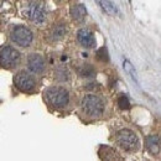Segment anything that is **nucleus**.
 Here are the masks:
<instances>
[{
    "instance_id": "f3484780",
    "label": "nucleus",
    "mask_w": 161,
    "mask_h": 161,
    "mask_svg": "<svg viewBox=\"0 0 161 161\" xmlns=\"http://www.w3.org/2000/svg\"><path fill=\"white\" fill-rule=\"evenodd\" d=\"M118 105H119L120 109H129L130 108V102L128 99V97L124 96V94L119 96V98H118Z\"/></svg>"
},
{
    "instance_id": "f03ea898",
    "label": "nucleus",
    "mask_w": 161,
    "mask_h": 161,
    "mask_svg": "<svg viewBox=\"0 0 161 161\" xmlns=\"http://www.w3.org/2000/svg\"><path fill=\"white\" fill-rule=\"evenodd\" d=\"M82 109L83 112L92 118H98L101 117L104 112V102L101 97L96 94H87L82 99Z\"/></svg>"
},
{
    "instance_id": "dca6fc26",
    "label": "nucleus",
    "mask_w": 161,
    "mask_h": 161,
    "mask_svg": "<svg viewBox=\"0 0 161 161\" xmlns=\"http://www.w3.org/2000/svg\"><path fill=\"white\" fill-rule=\"evenodd\" d=\"M80 75L82 77H92L94 75V69L89 64H83L80 69Z\"/></svg>"
},
{
    "instance_id": "20e7f679",
    "label": "nucleus",
    "mask_w": 161,
    "mask_h": 161,
    "mask_svg": "<svg viewBox=\"0 0 161 161\" xmlns=\"http://www.w3.org/2000/svg\"><path fill=\"white\" fill-rule=\"evenodd\" d=\"M0 61H1V66L3 68L10 69L16 67L21 61V55L20 52L14 48L13 46L9 45H4L0 48Z\"/></svg>"
},
{
    "instance_id": "a211bd4d",
    "label": "nucleus",
    "mask_w": 161,
    "mask_h": 161,
    "mask_svg": "<svg viewBox=\"0 0 161 161\" xmlns=\"http://www.w3.org/2000/svg\"><path fill=\"white\" fill-rule=\"evenodd\" d=\"M97 57L98 60L103 61V62H108L109 61V57H108V51L105 47H102L97 51Z\"/></svg>"
},
{
    "instance_id": "39448f33",
    "label": "nucleus",
    "mask_w": 161,
    "mask_h": 161,
    "mask_svg": "<svg viewBox=\"0 0 161 161\" xmlns=\"http://www.w3.org/2000/svg\"><path fill=\"white\" fill-rule=\"evenodd\" d=\"M25 15L30 21H32L34 24H43L46 21V8L45 5L40 1H31L27 4L26 9H25Z\"/></svg>"
},
{
    "instance_id": "6e6552de",
    "label": "nucleus",
    "mask_w": 161,
    "mask_h": 161,
    "mask_svg": "<svg viewBox=\"0 0 161 161\" xmlns=\"http://www.w3.org/2000/svg\"><path fill=\"white\" fill-rule=\"evenodd\" d=\"M27 67L29 69L35 73V75H40L43 72L45 69V62H43V58L41 57L40 55L37 53H31L27 57Z\"/></svg>"
},
{
    "instance_id": "7ed1b4c3",
    "label": "nucleus",
    "mask_w": 161,
    "mask_h": 161,
    "mask_svg": "<svg viewBox=\"0 0 161 161\" xmlns=\"http://www.w3.org/2000/svg\"><path fill=\"white\" fill-rule=\"evenodd\" d=\"M115 142L119 145L125 151L133 153L135 150H138L139 147V139L136 136V134L134 131H131L130 129H121L115 135Z\"/></svg>"
},
{
    "instance_id": "0eeeda50",
    "label": "nucleus",
    "mask_w": 161,
    "mask_h": 161,
    "mask_svg": "<svg viewBox=\"0 0 161 161\" xmlns=\"http://www.w3.org/2000/svg\"><path fill=\"white\" fill-rule=\"evenodd\" d=\"M14 83L16 86V88L24 92V93H32L36 88V80L35 78L29 75L25 71H21L19 73L15 75L14 77Z\"/></svg>"
},
{
    "instance_id": "4468645a",
    "label": "nucleus",
    "mask_w": 161,
    "mask_h": 161,
    "mask_svg": "<svg viewBox=\"0 0 161 161\" xmlns=\"http://www.w3.org/2000/svg\"><path fill=\"white\" fill-rule=\"evenodd\" d=\"M98 1H99V5L102 6V9L107 14H109V15H117L118 14V9L112 1H109V0H98Z\"/></svg>"
},
{
    "instance_id": "f8f14e48",
    "label": "nucleus",
    "mask_w": 161,
    "mask_h": 161,
    "mask_svg": "<svg viewBox=\"0 0 161 161\" xmlns=\"http://www.w3.org/2000/svg\"><path fill=\"white\" fill-rule=\"evenodd\" d=\"M123 68H124L125 73L133 80V82L136 83V86L140 84V83H139V78H138V73H136V71H135V68H134V66L131 64L130 61H128V60L123 61Z\"/></svg>"
},
{
    "instance_id": "f257e3e1",
    "label": "nucleus",
    "mask_w": 161,
    "mask_h": 161,
    "mask_svg": "<svg viewBox=\"0 0 161 161\" xmlns=\"http://www.w3.org/2000/svg\"><path fill=\"white\" fill-rule=\"evenodd\" d=\"M45 101L53 108H64L69 103V92L63 87H50L43 92Z\"/></svg>"
},
{
    "instance_id": "ddd939ff",
    "label": "nucleus",
    "mask_w": 161,
    "mask_h": 161,
    "mask_svg": "<svg viewBox=\"0 0 161 161\" xmlns=\"http://www.w3.org/2000/svg\"><path fill=\"white\" fill-rule=\"evenodd\" d=\"M99 155L103 160H119L120 159L118 156V154L112 147H108V146H101Z\"/></svg>"
},
{
    "instance_id": "423d86ee",
    "label": "nucleus",
    "mask_w": 161,
    "mask_h": 161,
    "mask_svg": "<svg viewBox=\"0 0 161 161\" xmlns=\"http://www.w3.org/2000/svg\"><path fill=\"white\" fill-rule=\"evenodd\" d=\"M10 37L18 46L29 47L34 41V34L29 27L19 25V26L13 27V30L10 32Z\"/></svg>"
},
{
    "instance_id": "9d476101",
    "label": "nucleus",
    "mask_w": 161,
    "mask_h": 161,
    "mask_svg": "<svg viewBox=\"0 0 161 161\" xmlns=\"http://www.w3.org/2000/svg\"><path fill=\"white\" fill-rule=\"evenodd\" d=\"M146 147L151 155H158L161 149V138L158 134H151L146 138Z\"/></svg>"
},
{
    "instance_id": "1a4fd4ad",
    "label": "nucleus",
    "mask_w": 161,
    "mask_h": 161,
    "mask_svg": "<svg viewBox=\"0 0 161 161\" xmlns=\"http://www.w3.org/2000/svg\"><path fill=\"white\" fill-rule=\"evenodd\" d=\"M77 40L86 48H92V47L96 46L94 35L88 29H80V30H78V32H77Z\"/></svg>"
},
{
    "instance_id": "2eb2a0df",
    "label": "nucleus",
    "mask_w": 161,
    "mask_h": 161,
    "mask_svg": "<svg viewBox=\"0 0 161 161\" xmlns=\"http://www.w3.org/2000/svg\"><path fill=\"white\" fill-rule=\"evenodd\" d=\"M66 34H67V26L64 24H58L55 26L52 31V37L53 40H61L66 36Z\"/></svg>"
},
{
    "instance_id": "9b49d317",
    "label": "nucleus",
    "mask_w": 161,
    "mask_h": 161,
    "mask_svg": "<svg viewBox=\"0 0 161 161\" xmlns=\"http://www.w3.org/2000/svg\"><path fill=\"white\" fill-rule=\"evenodd\" d=\"M87 15V10L84 8V5L82 4H78V5H73L71 8V16L75 21H83L84 18Z\"/></svg>"
}]
</instances>
